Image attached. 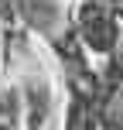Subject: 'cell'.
Segmentation results:
<instances>
[{"mask_svg": "<svg viewBox=\"0 0 123 130\" xmlns=\"http://www.w3.org/2000/svg\"><path fill=\"white\" fill-rule=\"evenodd\" d=\"M68 27L82 45V52H92L99 58H110L116 52L123 34V24L113 17V10L103 0H75L68 7Z\"/></svg>", "mask_w": 123, "mask_h": 130, "instance_id": "cell-1", "label": "cell"}, {"mask_svg": "<svg viewBox=\"0 0 123 130\" xmlns=\"http://www.w3.org/2000/svg\"><path fill=\"white\" fill-rule=\"evenodd\" d=\"M62 130H99V103L85 92L65 89V110H62Z\"/></svg>", "mask_w": 123, "mask_h": 130, "instance_id": "cell-2", "label": "cell"}, {"mask_svg": "<svg viewBox=\"0 0 123 130\" xmlns=\"http://www.w3.org/2000/svg\"><path fill=\"white\" fill-rule=\"evenodd\" d=\"M0 31H17V0H0Z\"/></svg>", "mask_w": 123, "mask_h": 130, "instance_id": "cell-3", "label": "cell"}, {"mask_svg": "<svg viewBox=\"0 0 123 130\" xmlns=\"http://www.w3.org/2000/svg\"><path fill=\"white\" fill-rule=\"evenodd\" d=\"M113 99H116V103H120V106H123V82H120V86H116V92H113Z\"/></svg>", "mask_w": 123, "mask_h": 130, "instance_id": "cell-4", "label": "cell"}]
</instances>
